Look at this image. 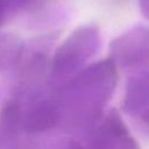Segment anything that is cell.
Masks as SVG:
<instances>
[{
  "mask_svg": "<svg viewBox=\"0 0 149 149\" xmlns=\"http://www.w3.org/2000/svg\"><path fill=\"white\" fill-rule=\"evenodd\" d=\"M7 8V0H0V22L2 21Z\"/></svg>",
  "mask_w": 149,
  "mask_h": 149,
  "instance_id": "obj_1",
  "label": "cell"
}]
</instances>
